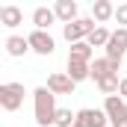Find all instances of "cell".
I'll list each match as a JSON object with an SVG mask.
<instances>
[{"label":"cell","mask_w":127,"mask_h":127,"mask_svg":"<svg viewBox=\"0 0 127 127\" xmlns=\"http://www.w3.org/2000/svg\"><path fill=\"white\" fill-rule=\"evenodd\" d=\"M89 3H95V0H89Z\"/></svg>","instance_id":"cell-23"},{"label":"cell","mask_w":127,"mask_h":127,"mask_svg":"<svg viewBox=\"0 0 127 127\" xmlns=\"http://www.w3.org/2000/svg\"><path fill=\"white\" fill-rule=\"evenodd\" d=\"M118 86H121L118 74H109V77H103V80L97 83V89H100L103 95H118Z\"/></svg>","instance_id":"cell-18"},{"label":"cell","mask_w":127,"mask_h":127,"mask_svg":"<svg viewBox=\"0 0 127 127\" xmlns=\"http://www.w3.org/2000/svg\"><path fill=\"white\" fill-rule=\"evenodd\" d=\"M53 21H59V18H56V12L47 9V6H38V9L32 12V24H35V30H50Z\"/></svg>","instance_id":"cell-12"},{"label":"cell","mask_w":127,"mask_h":127,"mask_svg":"<svg viewBox=\"0 0 127 127\" xmlns=\"http://www.w3.org/2000/svg\"><path fill=\"white\" fill-rule=\"evenodd\" d=\"M74 80L68 77V74H50L47 77V89L53 92V95H74Z\"/></svg>","instance_id":"cell-8"},{"label":"cell","mask_w":127,"mask_h":127,"mask_svg":"<svg viewBox=\"0 0 127 127\" xmlns=\"http://www.w3.org/2000/svg\"><path fill=\"white\" fill-rule=\"evenodd\" d=\"M109 74H118V65L112 62L109 56H103V59H95V62H92V80H95V83H100V80L109 77Z\"/></svg>","instance_id":"cell-10"},{"label":"cell","mask_w":127,"mask_h":127,"mask_svg":"<svg viewBox=\"0 0 127 127\" xmlns=\"http://www.w3.org/2000/svg\"><path fill=\"white\" fill-rule=\"evenodd\" d=\"M95 27H97L95 18H74V21H68L62 27V35L68 38V44H74V41H83Z\"/></svg>","instance_id":"cell-2"},{"label":"cell","mask_w":127,"mask_h":127,"mask_svg":"<svg viewBox=\"0 0 127 127\" xmlns=\"http://www.w3.org/2000/svg\"><path fill=\"white\" fill-rule=\"evenodd\" d=\"M103 50H106V56H109L112 62H115L118 68H121V56L127 53V27H118V30L112 32Z\"/></svg>","instance_id":"cell-4"},{"label":"cell","mask_w":127,"mask_h":127,"mask_svg":"<svg viewBox=\"0 0 127 127\" xmlns=\"http://www.w3.org/2000/svg\"><path fill=\"white\" fill-rule=\"evenodd\" d=\"M112 127H127V118H118V121H112Z\"/></svg>","instance_id":"cell-22"},{"label":"cell","mask_w":127,"mask_h":127,"mask_svg":"<svg viewBox=\"0 0 127 127\" xmlns=\"http://www.w3.org/2000/svg\"><path fill=\"white\" fill-rule=\"evenodd\" d=\"M27 38H30V47L38 53V56H50V53H53V47H56L53 35H50L47 30H32Z\"/></svg>","instance_id":"cell-5"},{"label":"cell","mask_w":127,"mask_h":127,"mask_svg":"<svg viewBox=\"0 0 127 127\" xmlns=\"http://www.w3.org/2000/svg\"><path fill=\"white\" fill-rule=\"evenodd\" d=\"M53 12H56V18H59L62 24H68V21L77 18V3H74V0H56Z\"/></svg>","instance_id":"cell-15"},{"label":"cell","mask_w":127,"mask_h":127,"mask_svg":"<svg viewBox=\"0 0 127 127\" xmlns=\"http://www.w3.org/2000/svg\"><path fill=\"white\" fill-rule=\"evenodd\" d=\"M27 50H32L30 38H24V35H9V38H6V53H9V56H24Z\"/></svg>","instance_id":"cell-14"},{"label":"cell","mask_w":127,"mask_h":127,"mask_svg":"<svg viewBox=\"0 0 127 127\" xmlns=\"http://www.w3.org/2000/svg\"><path fill=\"white\" fill-rule=\"evenodd\" d=\"M21 103H24V83H3L0 86V106L6 112L21 109Z\"/></svg>","instance_id":"cell-3"},{"label":"cell","mask_w":127,"mask_h":127,"mask_svg":"<svg viewBox=\"0 0 127 127\" xmlns=\"http://www.w3.org/2000/svg\"><path fill=\"white\" fill-rule=\"evenodd\" d=\"M74 124H77V112H71V109H56L53 127H74Z\"/></svg>","instance_id":"cell-19"},{"label":"cell","mask_w":127,"mask_h":127,"mask_svg":"<svg viewBox=\"0 0 127 127\" xmlns=\"http://www.w3.org/2000/svg\"><path fill=\"white\" fill-rule=\"evenodd\" d=\"M68 77H71L74 83L89 80V77H92V62H86V59H71V56H68Z\"/></svg>","instance_id":"cell-9"},{"label":"cell","mask_w":127,"mask_h":127,"mask_svg":"<svg viewBox=\"0 0 127 127\" xmlns=\"http://www.w3.org/2000/svg\"><path fill=\"white\" fill-rule=\"evenodd\" d=\"M32 100H35V124L53 127V121H56V95L47 86H38L32 92Z\"/></svg>","instance_id":"cell-1"},{"label":"cell","mask_w":127,"mask_h":127,"mask_svg":"<svg viewBox=\"0 0 127 127\" xmlns=\"http://www.w3.org/2000/svg\"><path fill=\"white\" fill-rule=\"evenodd\" d=\"M118 95L127 97V77H121V86H118Z\"/></svg>","instance_id":"cell-21"},{"label":"cell","mask_w":127,"mask_h":127,"mask_svg":"<svg viewBox=\"0 0 127 127\" xmlns=\"http://www.w3.org/2000/svg\"><path fill=\"white\" fill-rule=\"evenodd\" d=\"M115 21H118L121 27H127V3H118V9H115Z\"/></svg>","instance_id":"cell-20"},{"label":"cell","mask_w":127,"mask_h":127,"mask_svg":"<svg viewBox=\"0 0 127 127\" xmlns=\"http://www.w3.org/2000/svg\"><path fill=\"white\" fill-rule=\"evenodd\" d=\"M103 112L109 115V121H118V118H127V103L121 95H106L103 100Z\"/></svg>","instance_id":"cell-7"},{"label":"cell","mask_w":127,"mask_h":127,"mask_svg":"<svg viewBox=\"0 0 127 127\" xmlns=\"http://www.w3.org/2000/svg\"><path fill=\"white\" fill-rule=\"evenodd\" d=\"M106 121H109V115H106L103 109L86 106V109L77 112V124H80V127H106Z\"/></svg>","instance_id":"cell-6"},{"label":"cell","mask_w":127,"mask_h":127,"mask_svg":"<svg viewBox=\"0 0 127 127\" xmlns=\"http://www.w3.org/2000/svg\"><path fill=\"white\" fill-rule=\"evenodd\" d=\"M74 127H80V124H74Z\"/></svg>","instance_id":"cell-24"},{"label":"cell","mask_w":127,"mask_h":127,"mask_svg":"<svg viewBox=\"0 0 127 127\" xmlns=\"http://www.w3.org/2000/svg\"><path fill=\"white\" fill-rule=\"evenodd\" d=\"M92 18H95L97 24L115 18V6H112V0H95V3H92Z\"/></svg>","instance_id":"cell-13"},{"label":"cell","mask_w":127,"mask_h":127,"mask_svg":"<svg viewBox=\"0 0 127 127\" xmlns=\"http://www.w3.org/2000/svg\"><path fill=\"white\" fill-rule=\"evenodd\" d=\"M109 35H112V32L106 30V27H100V24H97L95 30H92L89 35H86V41H89L92 47H106V41H109Z\"/></svg>","instance_id":"cell-17"},{"label":"cell","mask_w":127,"mask_h":127,"mask_svg":"<svg viewBox=\"0 0 127 127\" xmlns=\"http://www.w3.org/2000/svg\"><path fill=\"white\" fill-rule=\"evenodd\" d=\"M92 53H95L92 44L83 38V41H74V44H71V53H68V56H71V59H86V62H92Z\"/></svg>","instance_id":"cell-16"},{"label":"cell","mask_w":127,"mask_h":127,"mask_svg":"<svg viewBox=\"0 0 127 127\" xmlns=\"http://www.w3.org/2000/svg\"><path fill=\"white\" fill-rule=\"evenodd\" d=\"M0 24H3V27H9V30H15L18 24H24V12H21L18 6H12V3H9V6H3V9H0Z\"/></svg>","instance_id":"cell-11"}]
</instances>
